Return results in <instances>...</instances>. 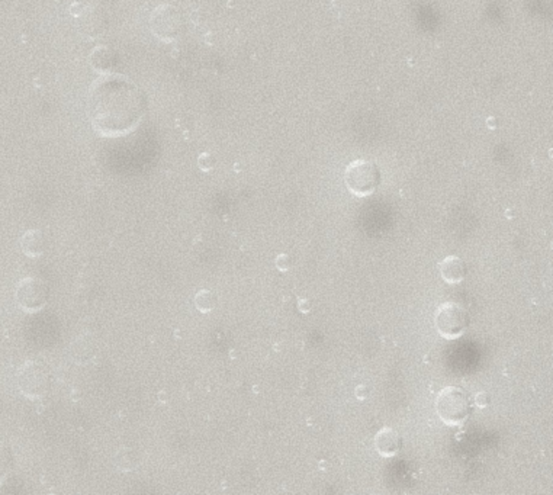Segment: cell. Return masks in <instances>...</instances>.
<instances>
[{"label":"cell","instance_id":"1","mask_svg":"<svg viewBox=\"0 0 553 495\" xmlns=\"http://www.w3.org/2000/svg\"><path fill=\"white\" fill-rule=\"evenodd\" d=\"M145 111L144 92L124 76L100 74L89 90V119L93 130L102 137H124L135 131Z\"/></svg>","mask_w":553,"mask_h":495},{"label":"cell","instance_id":"2","mask_svg":"<svg viewBox=\"0 0 553 495\" xmlns=\"http://www.w3.org/2000/svg\"><path fill=\"white\" fill-rule=\"evenodd\" d=\"M436 410L444 424L460 425L472 414V402L462 388L447 386L437 395Z\"/></svg>","mask_w":553,"mask_h":495},{"label":"cell","instance_id":"3","mask_svg":"<svg viewBox=\"0 0 553 495\" xmlns=\"http://www.w3.org/2000/svg\"><path fill=\"white\" fill-rule=\"evenodd\" d=\"M150 29L160 41H177L186 29L185 15L177 6L169 3L160 4L150 15Z\"/></svg>","mask_w":553,"mask_h":495},{"label":"cell","instance_id":"4","mask_svg":"<svg viewBox=\"0 0 553 495\" xmlns=\"http://www.w3.org/2000/svg\"><path fill=\"white\" fill-rule=\"evenodd\" d=\"M16 383L23 397L29 400H39L51 389V373L44 363L28 360L18 369Z\"/></svg>","mask_w":553,"mask_h":495},{"label":"cell","instance_id":"5","mask_svg":"<svg viewBox=\"0 0 553 495\" xmlns=\"http://www.w3.org/2000/svg\"><path fill=\"white\" fill-rule=\"evenodd\" d=\"M344 183L354 196H369L381 183L379 167L367 160H356L346 167Z\"/></svg>","mask_w":553,"mask_h":495},{"label":"cell","instance_id":"6","mask_svg":"<svg viewBox=\"0 0 553 495\" xmlns=\"http://www.w3.org/2000/svg\"><path fill=\"white\" fill-rule=\"evenodd\" d=\"M434 324L439 334L447 340L460 337L469 327V314L458 302L441 304L434 315Z\"/></svg>","mask_w":553,"mask_h":495},{"label":"cell","instance_id":"7","mask_svg":"<svg viewBox=\"0 0 553 495\" xmlns=\"http://www.w3.org/2000/svg\"><path fill=\"white\" fill-rule=\"evenodd\" d=\"M50 298L48 283L37 276L23 278L15 289V301L20 309L26 312H38L47 304Z\"/></svg>","mask_w":553,"mask_h":495},{"label":"cell","instance_id":"8","mask_svg":"<svg viewBox=\"0 0 553 495\" xmlns=\"http://www.w3.org/2000/svg\"><path fill=\"white\" fill-rule=\"evenodd\" d=\"M99 352L97 342L90 334H81L70 344V357L78 366H86L96 359Z\"/></svg>","mask_w":553,"mask_h":495},{"label":"cell","instance_id":"9","mask_svg":"<svg viewBox=\"0 0 553 495\" xmlns=\"http://www.w3.org/2000/svg\"><path fill=\"white\" fill-rule=\"evenodd\" d=\"M402 447L401 434L392 427L381 428L375 436V449L383 457L395 456Z\"/></svg>","mask_w":553,"mask_h":495},{"label":"cell","instance_id":"10","mask_svg":"<svg viewBox=\"0 0 553 495\" xmlns=\"http://www.w3.org/2000/svg\"><path fill=\"white\" fill-rule=\"evenodd\" d=\"M19 244H20L22 253L28 257H32V259L42 256L45 253V248H47L45 235L41 229H37V228L25 231L22 234L20 240H19Z\"/></svg>","mask_w":553,"mask_h":495},{"label":"cell","instance_id":"11","mask_svg":"<svg viewBox=\"0 0 553 495\" xmlns=\"http://www.w3.org/2000/svg\"><path fill=\"white\" fill-rule=\"evenodd\" d=\"M89 63H90V67L95 71H97L99 74L114 73L118 64L116 53L109 47H97L90 53Z\"/></svg>","mask_w":553,"mask_h":495},{"label":"cell","instance_id":"12","mask_svg":"<svg viewBox=\"0 0 553 495\" xmlns=\"http://www.w3.org/2000/svg\"><path fill=\"white\" fill-rule=\"evenodd\" d=\"M441 278L450 285L460 283L466 276V267L458 256H447L440 263Z\"/></svg>","mask_w":553,"mask_h":495},{"label":"cell","instance_id":"13","mask_svg":"<svg viewBox=\"0 0 553 495\" xmlns=\"http://www.w3.org/2000/svg\"><path fill=\"white\" fill-rule=\"evenodd\" d=\"M78 18L81 19L84 34H87L89 37H97L103 31V18L99 13H95V9H84Z\"/></svg>","mask_w":553,"mask_h":495},{"label":"cell","instance_id":"14","mask_svg":"<svg viewBox=\"0 0 553 495\" xmlns=\"http://www.w3.org/2000/svg\"><path fill=\"white\" fill-rule=\"evenodd\" d=\"M138 465L139 456L133 447H121L116 452V466L122 472H131Z\"/></svg>","mask_w":553,"mask_h":495},{"label":"cell","instance_id":"15","mask_svg":"<svg viewBox=\"0 0 553 495\" xmlns=\"http://www.w3.org/2000/svg\"><path fill=\"white\" fill-rule=\"evenodd\" d=\"M195 306L204 314L213 311L218 306V295L210 289H201L195 295Z\"/></svg>","mask_w":553,"mask_h":495},{"label":"cell","instance_id":"16","mask_svg":"<svg viewBox=\"0 0 553 495\" xmlns=\"http://www.w3.org/2000/svg\"><path fill=\"white\" fill-rule=\"evenodd\" d=\"M10 465H12V456H10V452L7 450V447H4V446L0 443V482L3 481V478H4L6 474L9 472Z\"/></svg>","mask_w":553,"mask_h":495},{"label":"cell","instance_id":"17","mask_svg":"<svg viewBox=\"0 0 553 495\" xmlns=\"http://www.w3.org/2000/svg\"><path fill=\"white\" fill-rule=\"evenodd\" d=\"M215 164H216V160H215L213 154H210V152H202V154L198 157V166H199V169H201L202 171H210V170H213Z\"/></svg>","mask_w":553,"mask_h":495},{"label":"cell","instance_id":"18","mask_svg":"<svg viewBox=\"0 0 553 495\" xmlns=\"http://www.w3.org/2000/svg\"><path fill=\"white\" fill-rule=\"evenodd\" d=\"M275 263H276L277 270H280V272H287V270L290 269V266H292L290 256L286 254V253L279 254L276 257V262H275Z\"/></svg>","mask_w":553,"mask_h":495},{"label":"cell","instance_id":"19","mask_svg":"<svg viewBox=\"0 0 553 495\" xmlns=\"http://www.w3.org/2000/svg\"><path fill=\"white\" fill-rule=\"evenodd\" d=\"M489 401H491V398H489V395L486 394V392H479V394H477V397H475V402H477V405L479 407V408H485L488 404H489Z\"/></svg>","mask_w":553,"mask_h":495},{"label":"cell","instance_id":"20","mask_svg":"<svg viewBox=\"0 0 553 495\" xmlns=\"http://www.w3.org/2000/svg\"><path fill=\"white\" fill-rule=\"evenodd\" d=\"M367 397H369V389H367V386H364V385H359V386L356 388V398L360 400V401H363V400H366Z\"/></svg>","mask_w":553,"mask_h":495},{"label":"cell","instance_id":"21","mask_svg":"<svg viewBox=\"0 0 553 495\" xmlns=\"http://www.w3.org/2000/svg\"><path fill=\"white\" fill-rule=\"evenodd\" d=\"M298 305H299V309H301L302 312H309V311H311V302H309L308 299H305V298L301 299Z\"/></svg>","mask_w":553,"mask_h":495},{"label":"cell","instance_id":"22","mask_svg":"<svg viewBox=\"0 0 553 495\" xmlns=\"http://www.w3.org/2000/svg\"><path fill=\"white\" fill-rule=\"evenodd\" d=\"M70 10H71V13H73L74 16H77V18H78V16H80V15L83 13L84 7H83V6H81L80 3H74V4H73V6L70 7Z\"/></svg>","mask_w":553,"mask_h":495},{"label":"cell","instance_id":"23","mask_svg":"<svg viewBox=\"0 0 553 495\" xmlns=\"http://www.w3.org/2000/svg\"><path fill=\"white\" fill-rule=\"evenodd\" d=\"M486 127L489 128V130H496L498 128V119L495 118V116H489L488 119H486Z\"/></svg>","mask_w":553,"mask_h":495}]
</instances>
